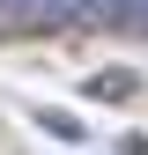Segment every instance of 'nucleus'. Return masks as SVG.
I'll return each mask as SVG.
<instances>
[{
	"instance_id": "obj_2",
	"label": "nucleus",
	"mask_w": 148,
	"mask_h": 155,
	"mask_svg": "<svg viewBox=\"0 0 148 155\" xmlns=\"http://www.w3.org/2000/svg\"><path fill=\"white\" fill-rule=\"evenodd\" d=\"M89 15H104V22H141L148 0H89Z\"/></svg>"
},
{
	"instance_id": "obj_1",
	"label": "nucleus",
	"mask_w": 148,
	"mask_h": 155,
	"mask_svg": "<svg viewBox=\"0 0 148 155\" xmlns=\"http://www.w3.org/2000/svg\"><path fill=\"white\" fill-rule=\"evenodd\" d=\"M37 126H45L52 140H67V148H82V140H89V126L74 118V111H37Z\"/></svg>"
}]
</instances>
